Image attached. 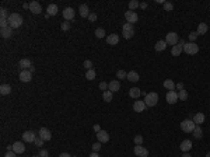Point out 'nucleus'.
<instances>
[{
    "label": "nucleus",
    "mask_w": 210,
    "mask_h": 157,
    "mask_svg": "<svg viewBox=\"0 0 210 157\" xmlns=\"http://www.w3.org/2000/svg\"><path fill=\"white\" fill-rule=\"evenodd\" d=\"M179 147H181V150H182L183 153H188L192 149V142L186 139V140H183L182 143H181V146H179Z\"/></svg>",
    "instance_id": "nucleus-21"
},
{
    "label": "nucleus",
    "mask_w": 210,
    "mask_h": 157,
    "mask_svg": "<svg viewBox=\"0 0 210 157\" xmlns=\"http://www.w3.org/2000/svg\"><path fill=\"white\" fill-rule=\"evenodd\" d=\"M126 78H128L129 81H132V83H136V81H139V73L135 72V70H132V72L128 73V77Z\"/></svg>",
    "instance_id": "nucleus-26"
},
{
    "label": "nucleus",
    "mask_w": 210,
    "mask_h": 157,
    "mask_svg": "<svg viewBox=\"0 0 210 157\" xmlns=\"http://www.w3.org/2000/svg\"><path fill=\"white\" fill-rule=\"evenodd\" d=\"M108 90L112 93H116L121 90V83H119L118 80H112V81H109V84H108Z\"/></svg>",
    "instance_id": "nucleus-18"
},
{
    "label": "nucleus",
    "mask_w": 210,
    "mask_h": 157,
    "mask_svg": "<svg viewBox=\"0 0 210 157\" xmlns=\"http://www.w3.org/2000/svg\"><path fill=\"white\" fill-rule=\"evenodd\" d=\"M88 20H90L91 23H94V21H95V20H97V14L91 13V14H90V16H88Z\"/></svg>",
    "instance_id": "nucleus-50"
},
{
    "label": "nucleus",
    "mask_w": 210,
    "mask_h": 157,
    "mask_svg": "<svg viewBox=\"0 0 210 157\" xmlns=\"http://www.w3.org/2000/svg\"><path fill=\"white\" fill-rule=\"evenodd\" d=\"M9 25L11 28H20L21 25H23V17L20 16L18 13H13V14H10V17H9Z\"/></svg>",
    "instance_id": "nucleus-1"
},
{
    "label": "nucleus",
    "mask_w": 210,
    "mask_h": 157,
    "mask_svg": "<svg viewBox=\"0 0 210 157\" xmlns=\"http://www.w3.org/2000/svg\"><path fill=\"white\" fill-rule=\"evenodd\" d=\"M31 78H32V73L30 70H23V72L20 73V81H23V83L31 81Z\"/></svg>",
    "instance_id": "nucleus-12"
},
{
    "label": "nucleus",
    "mask_w": 210,
    "mask_h": 157,
    "mask_svg": "<svg viewBox=\"0 0 210 157\" xmlns=\"http://www.w3.org/2000/svg\"><path fill=\"white\" fill-rule=\"evenodd\" d=\"M199 35H203V34L207 33V24L206 23H200L197 25V31H196Z\"/></svg>",
    "instance_id": "nucleus-30"
},
{
    "label": "nucleus",
    "mask_w": 210,
    "mask_h": 157,
    "mask_svg": "<svg viewBox=\"0 0 210 157\" xmlns=\"http://www.w3.org/2000/svg\"><path fill=\"white\" fill-rule=\"evenodd\" d=\"M199 37V34L196 33V31H193V33H189V41L191 42H195V39Z\"/></svg>",
    "instance_id": "nucleus-41"
},
{
    "label": "nucleus",
    "mask_w": 210,
    "mask_h": 157,
    "mask_svg": "<svg viewBox=\"0 0 210 157\" xmlns=\"http://www.w3.org/2000/svg\"><path fill=\"white\" fill-rule=\"evenodd\" d=\"M182 51H183V46L179 45V44H177V45L172 46V49H171V53H172V56H179Z\"/></svg>",
    "instance_id": "nucleus-27"
},
{
    "label": "nucleus",
    "mask_w": 210,
    "mask_h": 157,
    "mask_svg": "<svg viewBox=\"0 0 210 157\" xmlns=\"http://www.w3.org/2000/svg\"><path fill=\"white\" fill-rule=\"evenodd\" d=\"M18 66L23 70H30L32 67V62L30 59H21L20 60V63H18Z\"/></svg>",
    "instance_id": "nucleus-20"
},
{
    "label": "nucleus",
    "mask_w": 210,
    "mask_h": 157,
    "mask_svg": "<svg viewBox=\"0 0 210 157\" xmlns=\"http://www.w3.org/2000/svg\"><path fill=\"white\" fill-rule=\"evenodd\" d=\"M140 9H147V3H140Z\"/></svg>",
    "instance_id": "nucleus-54"
},
{
    "label": "nucleus",
    "mask_w": 210,
    "mask_h": 157,
    "mask_svg": "<svg viewBox=\"0 0 210 157\" xmlns=\"http://www.w3.org/2000/svg\"><path fill=\"white\" fill-rule=\"evenodd\" d=\"M185 44H186V42H185V41H183V39H179V45H185Z\"/></svg>",
    "instance_id": "nucleus-56"
},
{
    "label": "nucleus",
    "mask_w": 210,
    "mask_h": 157,
    "mask_svg": "<svg viewBox=\"0 0 210 157\" xmlns=\"http://www.w3.org/2000/svg\"><path fill=\"white\" fill-rule=\"evenodd\" d=\"M63 19L64 20H73L74 19V10L72 7H66L63 10Z\"/></svg>",
    "instance_id": "nucleus-19"
},
{
    "label": "nucleus",
    "mask_w": 210,
    "mask_h": 157,
    "mask_svg": "<svg viewBox=\"0 0 210 157\" xmlns=\"http://www.w3.org/2000/svg\"><path fill=\"white\" fill-rule=\"evenodd\" d=\"M165 48H167V42L165 41H158L157 44L154 45V49L157 52H161V51H164Z\"/></svg>",
    "instance_id": "nucleus-29"
},
{
    "label": "nucleus",
    "mask_w": 210,
    "mask_h": 157,
    "mask_svg": "<svg viewBox=\"0 0 210 157\" xmlns=\"http://www.w3.org/2000/svg\"><path fill=\"white\" fill-rule=\"evenodd\" d=\"M0 34H1V37L3 38H10L11 35H13V28L11 27L1 28V30H0Z\"/></svg>",
    "instance_id": "nucleus-23"
},
{
    "label": "nucleus",
    "mask_w": 210,
    "mask_h": 157,
    "mask_svg": "<svg viewBox=\"0 0 210 157\" xmlns=\"http://www.w3.org/2000/svg\"><path fill=\"white\" fill-rule=\"evenodd\" d=\"M0 16H1V20H9V13H7V10L4 9V7H3V9L0 10Z\"/></svg>",
    "instance_id": "nucleus-40"
},
{
    "label": "nucleus",
    "mask_w": 210,
    "mask_h": 157,
    "mask_svg": "<svg viewBox=\"0 0 210 157\" xmlns=\"http://www.w3.org/2000/svg\"><path fill=\"white\" fill-rule=\"evenodd\" d=\"M39 138L44 140V142H46V140H50L52 139V133H50L49 129H46V128H41L39 129V135H38Z\"/></svg>",
    "instance_id": "nucleus-10"
},
{
    "label": "nucleus",
    "mask_w": 210,
    "mask_h": 157,
    "mask_svg": "<svg viewBox=\"0 0 210 157\" xmlns=\"http://www.w3.org/2000/svg\"><path fill=\"white\" fill-rule=\"evenodd\" d=\"M23 7H24V9H30V4H27V3H24V4H23Z\"/></svg>",
    "instance_id": "nucleus-58"
},
{
    "label": "nucleus",
    "mask_w": 210,
    "mask_h": 157,
    "mask_svg": "<svg viewBox=\"0 0 210 157\" xmlns=\"http://www.w3.org/2000/svg\"><path fill=\"white\" fill-rule=\"evenodd\" d=\"M94 129H95L97 132H100V130H101V129H100V126H98V125H95V126H94Z\"/></svg>",
    "instance_id": "nucleus-57"
},
{
    "label": "nucleus",
    "mask_w": 210,
    "mask_h": 157,
    "mask_svg": "<svg viewBox=\"0 0 210 157\" xmlns=\"http://www.w3.org/2000/svg\"><path fill=\"white\" fill-rule=\"evenodd\" d=\"M34 144H35V146H38V147H42V144H44V140H42L39 136H37V139L34 140Z\"/></svg>",
    "instance_id": "nucleus-42"
},
{
    "label": "nucleus",
    "mask_w": 210,
    "mask_h": 157,
    "mask_svg": "<svg viewBox=\"0 0 210 157\" xmlns=\"http://www.w3.org/2000/svg\"><path fill=\"white\" fill-rule=\"evenodd\" d=\"M88 157H100V156H98V153H97V152H94V153H91Z\"/></svg>",
    "instance_id": "nucleus-55"
},
{
    "label": "nucleus",
    "mask_w": 210,
    "mask_h": 157,
    "mask_svg": "<svg viewBox=\"0 0 210 157\" xmlns=\"http://www.w3.org/2000/svg\"><path fill=\"white\" fill-rule=\"evenodd\" d=\"M16 154H17V153H14L13 150H10V152H7L4 154V157H16Z\"/></svg>",
    "instance_id": "nucleus-51"
},
{
    "label": "nucleus",
    "mask_w": 210,
    "mask_h": 157,
    "mask_svg": "<svg viewBox=\"0 0 210 157\" xmlns=\"http://www.w3.org/2000/svg\"><path fill=\"white\" fill-rule=\"evenodd\" d=\"M106 42H108V45H118L119 42V35L118 34H109L108 37H106Z\"/></svg>",
    "instance_id": "nucleus-17"
},
{
    "label": "nucleus",
    "mask_w": 210,
    "mask_h": 157,
    "mask_svg": "<svg viewBox=\"0 0 210 157\" xmlns=\"http://www.w3.org/2000/svg\"><path fill=\"white\" fill-rule=\"evenodd\" d=\"M193 122L196 125H200V124H203L205 122V114H202V112H197V114H195L193 115Z\"/></svg>",
    "instance_id": "nucleus-22"
},
{
    "label": "nucleus",
    "mask_w": 210,
    "mask_h": 157,
    "mask_svg": "<svg viewBox=\"0 0 210 157\" xmlns=\"http://www.w3.org/2000/svg\"><path fill=\"white\" fill-rule=\"evenodd\" d=\"M196 128V124L193 122L192 119H185L181 122V129L183 130V132H186V133H191V132H193V129Z\"/></svg>",
    "instance_id": "nucleus-3"
},
{
    "label": "nucleus",
    "mask_w": 210,
    "mask_h": 157,
    "mask_svg": "<svg viewBox=\"0 0 210 157\" xmlns=\"http://www.w3.org/2000/svg\"><path fill=\"white\" fill-rule=\"evenodd\" d=\"M60 28H62L63 31H69V30H70V24H69V23H62V24H60Z\"/></svg>",
    "instance_id": "nucleus-46"
},
{
    "label": "nucleus",
    "mask_w": 210,
    "mask_h": 157,
    "mask_svg": "<svg viewBox=\"0 0 210 157\" xmlns=\"http://www.w3.org/2000/svg\"><path fill=\"white\" fill-rule=\"evenodd\" d=\"M129 96L132 98H139L140 96H142V90L140 88H137V87H133L129 90Z\"/></svg>",
    "instance_id": "nucleus-25"
},
{
    "label": "nucleus",
    "mask_w": 210,
    "mask_h": 157,
    "mask_svg": "<svg viewBox=\"0 0 210 157\" xmlns=\"http://www.w3.org/2000/svg\"><path fill=\"white\" fill-rule=\"evenodd\" d=\"M182 157H191V154H189V153H183Z\"/></svg>",
    "instance_id": "nucleus-59"
},
{
    "label": "nucleus",
    "mask_w": 210,
    "mask_h": 157,
    "mask_svg": "<svg viewBox=\"0 0 210 157\" xmlns=\"http://www.w3.org/2000/svg\"><path fill=\"white\" fill-rule=\"evenodd\" d=\"M125 19H126V21H128L129 24H135V23H137V20H139V16H137L135 11L129 10V11H126V13H125Z\"/></svg>",
    "instance_id": "nucleus-9"
},
{
    "label": "nucleus",
    "mask_w": 210,
    "mask_h": 157,
    "mask_svg": "<svg viewBox=\"0 0 210 157\" xmlns=\"http://www.w3.org/2000/svg\"><path fill=\"white\" fill-rule=\"evenodd\" d=\"M175 87H177L179 91H181V90H183V83H177V86H175Z\"/></svg>",
    "instance_id": "nucleus-52"
},
{
    "label": "nucleus",
    "mask_w": 210,
    "mask_h": 157,
    "mask_svg": "<svg viewBox=\"0 0 210 157\" xmlns=\"http://www.w3.org/2000/svg\"><path fill=\"white\" fill-rule=\"evenodd\" d=\"M46 11H48V16H56V14H58V6L49 4L48 6V9H46Z\"/></svg>",
    "instance_id": "nucleus-31"
},
{
    "label": "nucleus",
    "mask_w": 210,
    "mask_h": 157,
    "mask_svg": "<svg viewBox=\"0 0 210 157\" xmlns=\"http://www.w3.org/2000/svg\"><path fill=\"white\" fill-rule=\"evenodd\" d=\"M172 9H174L172 3H168V1H165V3H164V10H165V11H172Z\"/></svg>",
    "instance_id": "nucleus-43"
},
{
    "label": "nucleus",
    "mask_w": 210,
    "mask_h": 157,
    "mask_svg": "<svg viewBox=\"0 0 210 157\" xmlns=\"http://www.w3.org/2000/svg\"><path fill=\"white\" fill-rule=\"evenodd\" d=\"M95 76H97V73H95V70H94V69H90V70H87V72H86V78H87V80H94Z\"/></svg>",
    "instance_id": "nucleus-35"
},
{
    "label": "nucleus",
    "mask_w": 210,
    "mask_h": 157,
    "mask_svg": "<svg viewBox=\"0 0 210 157\" xmlns=\"http://www.w3.org/2000/svg\"><path fill=\"white\" fill-rule=\"evenodd\" d=\"M137 7H140V3L137 1V0H132V1H129V10H135L137 9Z\"/></svg>",
    "instance_id": "nucleus-36"
},
{
    "label": "nucleus",
    "mask_w": 210,
    "mask_h": 157,
    "mask_svg": "<svg viewBox=\"0 0 210 157\" xmlns=\"http://www.w3.org/2000/svg\"><path fill=\"white\" fill-rule=\"evenodd\" d=\"M59 157H72V156H70L69 153H60V154H59Z\"/></svg>",
    "instance_id": "nucleus-53"
},
{
    "label": "nucleus",
    "mask_w": 210,
    "mask_h": 157,
    "mask_svg": "<svg viewBox=\"0 0 210 157\" xmlns=\"http://www.w3.org/2000/svg\"><path fill=\"white\" fill-rule=\"evenodd\" d=\"M97 138H98L100 143H106L109 140V135L106 130H100V132H97Z\"/></svg>",
    "instance_id": "nucleus-11"
},
{
    "label": "nucleus",
    "mask_w": 210,
    "mask_h": 157,
    "mask_svg": "<svg viewBox=\"0 0 210 157\" xmlns=\"http://www.w3.org/2000/svg\"><path fill=\"white\" fill-rule=\"evenodd\" d=\"M206 157H210V152H209V153H206Z\"/></svg>",
    "instance_id": "nucleus-60"
},
{
    "label": "nucleus",
    "mask_w": 210,
    "mask_h": 157,
    "mask_svg": "<svg viewBox=\"0 0 210 157\" xmlns=\"http://www.w3.org/2000/svg\"><path fill=\"white\" fill-rule=\"evenodd\" d=\"M146 108H147V105L144 101H135V104H133V110L136 112H143Z\"/></svg>",
    "instance_id": "nucleus-16"
},
{
    "label": "nucleus",
    "mask_w": 210,
    "mask_h": 157,
    "mask_svg": "<svg viewBox=\"0 0 210 157\" xmlns=\"http://www.w3.org/2000/svg\"><path fill=\"white\" fill-rule=\"evenodd\" d=\"M78 11H80V16H81V17H84V19L87 17V19H88V16H90V10H88V6H87V4L80 6Z\"/></svg>",
    "instance_id": "nucleus-24"
},
{
    "label": "nucleus",
    "mask_w": 210,
    "mask_h": 157,
    "mask_svg": "<svg viewBox=\"0 0 210 157\" xmlns=\"http://www.w3.org/2000/svg\"><path fill=\"white\" fill-rule=\"evenodd\" d=\"M178 98L181 100V101H185V100H188V93H186V90H181V91L178 93Z\"/></svg>",
    "instance_id": "nucleus-37"
},
{
    "label": "nucleus",
    "mask_w": 210,
    "mask_h": 157,
    "mask_svg": "<svg viewBox=\"0 0 210 157\" xmlns=\"http://www.w3.org/2000/svg\"><path fill=\"white\" fill-rule=\"evenodd\" d=\"M178 100H179V98H178V94H177V91L171 90V91L167 93V102H168V104H175Z\"/></svg>",
    "instance_id": "nucleus-13"
},
{
    "label": "nucleus",
    "mask_w": 210,
    "mask_h": 157,
    "mask_svg": "<svg viewBox=\"0 0 210 157\" xmlns=\"http://www.w3.org/2000/svg\"><path fill=\"white\" fill-rule=\"evenodd\" d=\"M133 34H135V31H133V24H123V27H122V35H123V38H126V39H130V38L133 37Z\"/></svg>",
    "instance_id": "nucleus-5"
},
{
    "label": "nucleus",
    "mask_w": 210,
    "mask_h": 157,
    "mask_svg": "<svg viewBox=\"0 0 210 157\" xmlns=\"http://www.w3.org/2000/svg\"><path fill=\"white\" fill-rule=\"evenodd\" d=\"M38 156L48 157V156H49V153H48V150H46V149H41V152H39V154H38Z\"/></svg>",
    "instance_id": "nucleus-48"
},
{
    "label": "nucleus",
    "mask_w": 210,
    "mask_h": 157,
    "mask_svg": "<svg viewBox=\"0 0 210 157\" xmlns=\"http://www.w3.org/2000/svg\"><path fill=\"white\" fill-rule=\"evenodd\" d=\"M100 90H104V91H106V90H108V84L105 83V81L100 83Z\"/></svg>",
    "instance_id": "nucleus-49"
},
{
    "label": "nucleus",
    "mask_w": 210,
    "mask_h": 157,
    "mask_svg": "<svg viewBox=\"0 0 210 157\" xmlns=\"http://www.w3.org/2000/svg\"><path fill=\"white\" fill-rule=\"evenodd\" d=\"M100 149H101V143H100V142H97V143L92 144V150H94V152L98 153V152H100Z\"/></svg>",
    "instance_id": "nucleus-47"
},
{
    "label": "nucleus",
    "mask_w": 210,
    "mask_h": 157,
    "mask_svg": "<svg viewBox=\"0 0 210 157\" xmlns=\"http://www.w3.org/2000/svg\"><path fill=\"white\" fill-rule=\"evenodd\" d=\"M10 93H11V87H10L9 84H1L0 86V94L1 96H7Z\"/></svg>",
    "instance_id": "nucleus-28"
},
{
    "label": "nucleus",
    "mask_w": 210,
    "mask_h": 157,
    "mask_svg": "<svg viewBox=\"0 0 210 157\" xmlns=\"http://www.w3.org/2000/svg\"><path fill=\"white\" fill-rule=\"evenodd\" d=\"M133 153L137 157H149V150L146 147H143L142 144H136L135 149H133Z\"/></svg>",
    "instance_id": "nucleus-7"
},
{
    "label": "nucleus",
    "mask_w": 210,
    "mask_h": 157,
    "mask_svg": "<svg viewBox=\"0 0 210 157\" xmlns=\"http://www.w3.org/2000/svg\"><path fill=\"white\" fill-rule=\"evenodd\" d=\"M116 77L121 78V80H122V78H126L128 77V73H126L125 70H118V72H116Z\"/></svg>",
    "instance_id": "nucleus-39"
},
{
    "label": "nucleus",
    "mask_w": 210,
    "mask_h": 157,
    "mask_svg": "<svg viewBox=\"0 0 210 157\" xmlns=\"http://www.w3.org/2000/svg\"><path fill=\"white\" fill-rule=\"evenodd\" d=\"M192 133H193V136H195L196 139H202V136H203V135H202V133H203V132H202V128L199 126V125H196V128L193 129Z\"/></svg>",
    "instance_id": "nucleus-34"
},
{
    "label": "nucleus",
    "mask_w": 210,
    "mask_h": 157,
    "mask_svg": "<svg viewBox=\"0 0 210 157\" xmlns=\"http://www.w3.org/2000/svg\"><path fill=\"white\" fill-rule=\"evenodd\" d=\"M32 157H41V156H32Z\"/></svg>",
    "instance_id": "nucleus-61"
},
{
    "label": "nucleus",
    "mask_w": 210,
    "mask_h": 157,
    "mask_svg": "<svg viewBox=\"0 0 210 157\" xmlns=\"http://www.w3.org/2000/svg\"><path fill=\"white\" fill-rule=\"evenodd\" d=\"M84 67H86L87 70L92 69V62L91 60H84Z\"/></svg>",
    "instance_id": "nucleus-45"
},
{
    "label": "nucleus",
    "mask_w": 210,
    "mask_h": 157,
    "mask_svg": "<svg viewBox=\"0 0 210 157\" xmlns=\"http://www.w3.org/2000/svg\"><path fill=\"white\" fill-rule=\"evenodd\" d=\"M35 139H37V135H35L34 130H27V132L23 133V140L27 142V143H34Z\"/></svg>",
    "instance_id": "nucleus-8"
},
{
    "label": "nucleus",
    "mask_w": 210,
    "mask_h": 157,
    "mask_svg": "<svg viewBox=\"0 0 210 157\" xmlns=\"http://www.w3.org/2000/svg\"><path fill=\"white\" fill-rule=\"evenodd\" d=\"M13 152L17 153V154H21V153L25 152V146H24L23 142H16V143H13Z\"/></svg>",
    "instance_id": "nucleus-15"
},
{
    "label": "nucleus",
    "mask_w": 210,
    "mask_h": 157,
    "mask_svg": "<svg viewBox=\"0 0 210 157\" xmlns=\"http://www.w3.org/2000/svg\"><path fill=\"white\" fill-rule=\"evenodd\" d=\"M102 98H104L105 102H111V101H112V98H114V96H112V91H109V90L104 91V94H102Z\"/></svg>",
    "instance_id": "nucleus-33"
},
{
    "label": "nucleus",
    "mask_w": 210,
    "mask_h": 157,
    "mask_svg": "<svg viewBox=\"0 0 210 157\" xmlns=\"http://www.w3.org/2000/svg\"><path fill=\"white\" fill-rule=\"evenodd\" d=\"M144 102H146L147 107L157 105V102H158V94H157V93H154V91L146 94V97H144Z\"/></svg>",
    "instance_id": "nucleus-2"
},
{
    "label": "nucleus",
    "mask_w": 210,
    "mask_h": 157,
    "mask_svg": "<svg viewBox=\"0 0 210 157\" xmlns=\"http://www.w3.org/2000/svg\"><path fill=\"white\" fill-rule=\"evenodd\" d=\"M135 143H136V144H142L143 143V136H142V135L135 136Z\"/></svg>",
    "instance_id": "nucleus-44"
},
{
    "label": "nucleus",
    "mask_w": 210,
    "mask_h": 157,
    "mask_svg": "<svg viewBox=\"0 0 210 157\" xmlns=\"http://www.w3.org/2000/svg\"><path fill=\"white\" fill-rule=\"evenodd\" d=\"M95 37L97 38H104L105 37V30L104 28H97L95 30Z\"/></svg>",
    "instance_id": "nucleus-38"
},
{
    "label": "nucleus",
    "mask_w": 210,
    "mask_h": 157,
    "mask_svg": "<svg viewBox=\"0 0 210 157\" xmlns=\"http://www.w3.org/2000/svg\"><path fill=\"white\" fill-rule=\"evenodd\" d=\"M30 11H31L32 14H39V13H42L41 4H39L38 1H31V3H30Z\"/></svg>",
    "instance_id": "nucleus-14"
},
{
    "label": "nucleus",
    "mask_w": 210,
    "mask_h": 157,
    "mask_svg": "<svg viewBox=\"0 0 210 157\" xmlns=\"http://www.w3.org/2000/svg\"><path fill=\"white\" fill-rule=\"evenodd\" d=\"M183 51L186 52L188 55H196L199 52V45H196L195 42H188L183 45Z\"/></svg>",
    "instance_id": "nucleus-4"
},
{
    "label": "nucleus",
    "mask_w": 210,
    "mask_h": 157,
    "mask_svg": "<svg viewBox=\"0 0 210 157\" xmlns=\"http://www.w3.org/2000/svg\"><path fill=\"white\" fill-rule=\"evenodd\" d=\"M165 42H167V45H177L179 42V37L177 33H174V31H171V33L167 34V37H165Z\"/></svg>",
    "instance_id": "nucleus-6"
},
{
    "label": "nucleus",
    "mask_w": 210,
    "mask_h": 157,
    "mask_svg": "<svg viewBox=\"0 0 210 157\" xmlns=\"http://www.w3.org/2000/svg\"><path fill=\"white\" fill-rule=\"evenodd\" d=\"M164 87L167 88V90H169V91H171V90H175V83H174L171 78H167L164 81Z\"/></svg>",
    "instance_id": "nucleus-32"
}]
</instances>
